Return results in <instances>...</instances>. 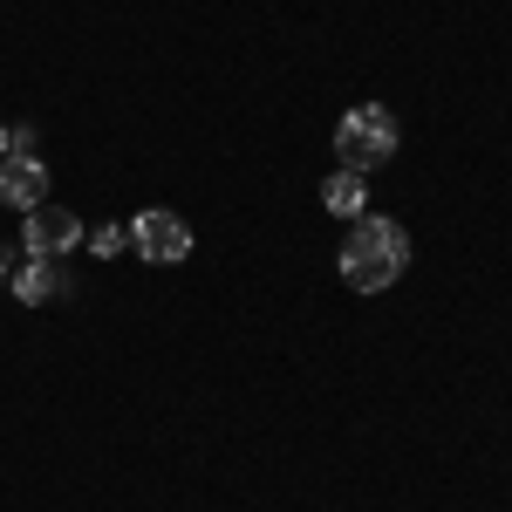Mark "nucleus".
I'll return each instance as SVG.
<instances>
[{"mask_svg":"<svg viewBox=\"0 0 512 512\" xmlns=\"http://www.w3.org/2000/svg\"><path fill=\"white\" fill-rule=\"evenodd\" d=\"M403 267H410V233L383 212H362L355 233L342 239V280L355 294H383V287L403 280Z\"/></svg>","mask_w":512,"mask_h":512,"instance_id":"f257e3e1","label":"nucleus"},{"mask_svg":"<svg viewBox=\"0 0 512 512\" xmlns=\"http://www.w3.org/2000/svg\"><path fill=\"white\" fill-rule=\"evenodd\" d=\"M335 151H342V171H376V164L396 158V117L383 103H355L349 117L335 123Z\"/></svg>","mask_w":512,"mask_h":512,"instance_id":"f03ea898","label":"nucleus"},{"mask_svg":"<svg viewBox=\"0 0 512 512\" xmlns=\"http://www.w3.org/2000/svg\"><path fill=\"white\" fill-rule=\"evenodd\" d=\"M130 246H137V260H151V267H178V260H192V226L178 219V212H137L130 219Z\"/></svg>","mask_w":512,"mask_h":512,"instance_id":"7ed1b4c3","label":"nucleus"},{"mask_svg":"<svg viewBox=\"0 0 512 512\" xmlns=\"http://www.w3.org/2000/svg\"><path fill=\"white\" fill-rule=\"evenodd\" d=\"M69 246H82V219L69 205H35V212H21V253H28V260H62Z\"/></svg>","mask_w":512,"mask_h":512,"instance_id":"20e7f679","label":"nucleus"},{"mask_svg":"<svg viewBox=\"0 0 512 512\" xmlns=\"http://www.w3.org/2000/svg\"><path fill=\"white\" fill-rule=\"evenodd\" d=\"M0 205H14V212L48 205V164L41 158H0Z\"/></svg>","mask_w":512,"mask_h":512,"instance_id":"39448f33","label":"nucleus"},{"mask_svg":"<svg viewBox=\"0 0 512 512\" xmlns=\"http://www.w3.org/2000/svg\"><path fill=\"white\" fill-rule=\"evenodd\" d=\"M7 287H14V301H21V308H48L69 280H62V267H55V260H21V267L7 274Z\"/></svg>","mask_w":512,"mask_h":512,"instance_id":"423d86ee","label":"nucleus"},{"mask_svg":"<svg viewBox=\"0 0 512 512\" xmlns=\"http://www.w3.org/2000/svg\"><path fill=\"white\" fill-rule=\"evenodd\" d=\"M321 205H328L335 219H362V212H369V185H362V171H328V178H321Z\"/></svg>","mask_w":512,"mask_h":512,"instance_id":"0eeeda50","label":"nucleus"},{"mask_svg":"<svg viewBox=\"0 0 512 512\" xmlns=\"http://www.w3.org/2000/svg\"><path fill=\"white\" fill-rule=\"evenodd\" d=\"M82 239H89V253H96V260H117L123 246H130V226L110 219V226H96V233H82Z\"/></svg>","mask_w":512,"mask_h":512,"instance_id":"6e6552de","label":"nucleus"},{"mask_svg":"<svg viewBox=\"0 0 512 512\" xmlns=\"http://www.w3.org/2000/svg\"><path fill=\"white\" fill-rule=\"evenodd\" d=\"M0 158H7V123H0Z\"/></svg>","mask_w":512,"mask_h":512,"instance_id":"1a4fd4ad","label":"nucleus"},{"mask_svg":"<svg viewBox=\"0 0 512 512\" xmlns=\"http://www.w3.org/2000/svg\"><path fill=\"white\" fill-rule=\"evenodd\" d=\"M7 274H14V267H7V260H0V287H7Z\"/></svg>","mask_w":512,"mask_h":512,"instance_id":"9d476101","label":"nucleus"}]
</instances>
